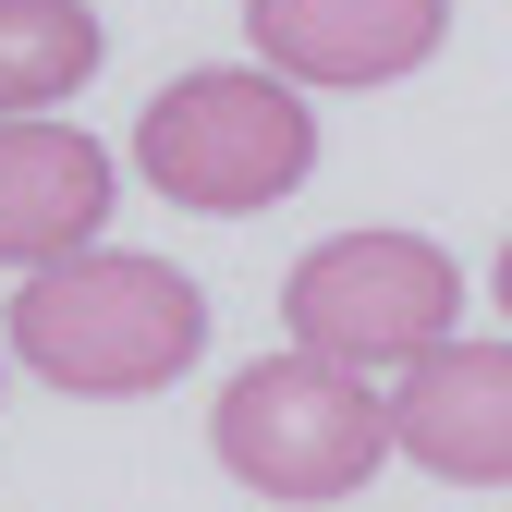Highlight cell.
Wrapping results in <instances>:
<instances>
[{"instance_id": "1", "label": "cell", "mask_w": 512, "mask_h": 512, "mask_svg": "<svg viewBox=\"0 0 512 512\" xmlns=\"http://www.w3.org/2000/svg\"><path fill=\"white\" fill-rule=\"evenodd\" d=\"M13 342L49 391L74 403H135V391H171L183 366L208 354V293L171 269V256H122V244H86L37 269L13 293Z\"/></svg>"}, {"instance_id": "2", "label": "cell", "mask_w": 512, "mask_h": 512, "mask_svg": "<svg viewBox=\"0 0 512 512\" xmlns=\"http://www.w3.org/2000/svg\"><path fill=\"white\" fill-rule=\"evenodd\" d=\"M135 171L159 183L171 208L256 220V208H281L293 183L317 171V110H305L293 74H269V61H208V74H171L147 98Z\"/></svg>"}, {"instance_id": "3", "label": "cell", "mask_w": 512, "mask_h": 512, "mask_svg": "<svg viewBox=\"0 0 512 512\" xmlns=\"http://www.w3.org/2000/svg\"><path fill=\"white\" fill-rule=\"evenodd\" d=\"M208 452L256 500H342L391 464V391H366L330 354H256L208 415Z\"/></svg>"}, {"instance_id": "4", "label": "cell", "mask_w": 512, "mask_h": 512, "mask_svg": "<svg viewBox=\"0 0 512 512\" xmlns=\"http://www.w3.org/2000/svg\"><path fill=\"white\" fill-rule=\"evenodd\" d=\"M281 317H293V354H330V366H427L464 317V269L439 256L427 232H330L293 256L281 281Z\"/></svg>"}, {"instance_id": "5", "label": "cell", "mask_w": 512, "mask_h": 512, "mask_svg": "<svg viewBox=\"0 0 512 512\" xmlns=\"http://www.w3.org/2000/svg\"><path fill=\"white\" fill-rule=\"evenodd\" d=\"M244 37L293 86H391L452 37V0H244Z\"/></svg>"}, {"instance_id": "6", "label": "cell", "mask_w": 512, "mask_h": 512, "mask_svg": "<svg viewBox=\"0 0 512 512\" xmlns=\"http://www.w3.org/2000/svg\"><path fill=\"white\" fill-rule=\"evenodd\" d=\"M391 452L452 488H512V342H439L391 391Z\"/></svg>"}, {"instance_id": "7", "label": "cell", "mask_w": 512, "mask_h": 512, "mask_svg": "<svg viewBox=\"0 0 512 512\" xmlns=\"http://www.w3.org/2000/svg\"><path fill=\"white\" fill-rule=\"evenodd\" d=\"M110 232V147L74 122H0V269H61Z\"/></svg>"}, {"instance_id": "8", "label": "cell", "mask_w": 512, "mask_h": 512, "mask_svg": "<svg viewBox=\"0 0 512 512\" xmlns=\"http://www.w3.org/2000/svg\"><path fill=\"white\" fill-rule=\"evenodd\" d=\"M98 13L86 0H0V122H49V98H74L98 74Z\"/></svg>"}, {"instance_id": "9", "label": "cell", "mask_w": 512, "mask_h": 512, "mask_svg": "<svg viewBox=\"0 0 512 512\" xmlns=\"http://www.w3.org/2000/svg\"><path fill=\"white\" fill-rule=\"evenodd\" d=\"M488 293H500V317H512V244H500V281H488Z\"/></svg>"}, {"instance_id": "10", "label": "cell", "mask_w": 512, "mask_h": 512, "mask_svg": "<svg viewBox=\"0 0 512 512\" xmlns=\"http://www.w3.org/2000/svg\"><path fill=\"white\" fill-rule=\"evenodd\" d=\"M0 354H13V342H0Z\"/></svg>"}]
</instances>
